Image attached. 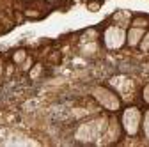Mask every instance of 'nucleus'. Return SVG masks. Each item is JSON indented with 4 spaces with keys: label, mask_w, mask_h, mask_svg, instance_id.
<instances>
[{
    "label": "nucleus",
    "mask_w": 149,
    "mask_h": 147,
    "mask_svg": "<svg viewBox=\"0 0 149 147\" xmlns=\"http://www.w3.org/2000/svg\"><path fill=\"white\" fill-rule=\"evenodd\" d=\"M91 94L105 110H108V112H117V110H121V96L116 92V90L100 85V87L92 89Z\"/></svg>",
    "instance_id": "nucleus-3"
},
{
    "label": "nucleus",
    "mask_w": 149,
    "mask_h": 147,
    "mask_svg": "<svg viewBox=\"0 0 149 147\" xmlns=\"http://www.w3.org/2000/svg\"><path fill=\"white\" fill-rule=\"evenodd\" d=\"M142 131H144V137L149 140V110L146 114H142Z\"/></svg>",
    "instance_id": "nucleus-9"
},
{
    "label": "nucleus",
    "mask_w": 149,
    "mask_h": 147,
    "mask_svg": "<svg viewBox=\"0 0 149 147\" xmlns=\"http://www.w3.org/2000/svg\"><path fill=\"white\" fill-rule=\"evenodd\" d=\"M27 59V51L25 50H18V51H14V55H13V60H14V64H20L22 66V62Z\"/></svg>",
    "instance_id": "nucleus-11"
},
{
    "label": "nucleus",
    "mask_w": 149,
    "mask_h": 147,
    "mask_svg": "<svg viewBox=\"0 0 149 147\" xmlns=\"http://www.w3.org/2000/svg\"><path fill=\"white\" fill-rule=\"evenodd\" d=\"M87 2H89V0H87Z\"/></svg>",
    "instance_id": "nucleus-18"
},
{
    "label": "nucleus",
    "mask_w": 149,
    "mask_h": 147,
    "mask_svg": "<svg viewBox=\"0 0 149 147\" xmlns=\"http://www.w3.org/2000/svg\"><path fill=\"white\" fill-rule=\"evenodd\" d=\"M132 25H133V27H142V28H146L147 20H146V18H135V20H132Z\"/></svg>",
    "instance_id": "nucleus-13"
},
{
    "label": "nucleus",
    "mask_w": 149,
    "mask_h": 147,
    "mask_svg": "<svg viewBox=\"0 0 149 147\" xmlns=\"http://www.w3.org/2000/svg\"><path fill=\"white\" fill-rule=\"evenodd\" d=\"M87 9L91 12H98L101 9V2H100V0H89V2H87Z\"/></svg>",
    "instance_id": "nucleus-12"
},
{
    "label": "nucleus",
    "mask_w": 149,
    "mask_h": 147,
    "mask_svg": "<svg viewBox=\"0 0 149 147\" xmlns=\"http://www.w3.org/2000/svg\"><path fill=\"white\" fill-rule=\"evenodd\" d=\"M48 2H55V0H48Z\"/></svg>",
    "instance_id": "nucleus-17"
},
{
    "label": "nucleus",
    "mask_w": 149,
    "mask_h": 147,
    "mask_svg": "<svg viewBox=\"0 0 149 147\" xmlns=\"http://www.w3.org/2000/svg\"><path fill=\"white\" fill-rule=\"evenodd\" d=\"M108 124V119L105 115H100V117H94V119H89L85 122H82L77 131H74V138L78 142H84V144H92V142H98L105 131V128Z\"/></svg>",
    "instance_id": "nucleus-1"
},
{
    "label": "nucleus",
    "mask_w": 149,
    "mask_h": 147,
    "mask_svg": "<svg viewBox=\"0 0 149 147\" xmlns=\"http://www.w3.org/2000/svg\"><path fill=\"white\" fill-rule=\"evenodd\" d=\"M103 43L108 50H121L126 44V28L119 27V25H110L105 28L103 32Z\"/></svg>",
    "instance_id": "nucleus-4"
},
{
    "label": "nucleus",
    "mask_w": 149,
    "mask_h": 147,
    "mask_svg": "<svg viewBox=\"0 0 149 147\" xmlns=\"http://www.w3.org/2000/svg\"><path fill=\"white\" fill-rule=\"evenodd\" d=\"M30 67H32V59H29V57H27V59L22 62V69H23V71H29Z\"/></svg>",
    "instance_id": "nucleus-16"
},
{
    "label": "nucleus",
    "mask_w": 149,
    "mask_h": 147,
    "mask_svg": "<svg viewBox=\"0 0 149 147\" xmlns=\"http://www.w3.org/2000/svg\"><path fill=\"white\" fill-rule=\"evenodd\" d=\"M121 126H123V131L128 137H137L140 131V126H142V112L139 106H126L121 114L119 119Z\"/></svg>",
    "instance_id": "nucleus-2"
},
{
    "label": "nucleus",
    "mask_w": 149,
    "mask_h": 147,
    "mask_svg": "<svg viewBox=\"0 0 149 147\" xmlns=\"http://www.w3.org/2000/svg\"><path fill=\"white\" fill-rule=\"evenodd\" d=\"M41 71H43L41 64H37V66H34V67L30 69V78H37V76L41 75Z\"/></svg>",
    "instance_id": "nucleus-14"
},
{
    "label": "nucleus",
    "mask_w": 149,
    "mask_h": 147,
    "mask_svg": "<svg viewBox=\"0 0 149 147\" xmlns=\"http://www.w3.org/2000/svg\"><path fill=\"white\" fill-rule=\"evenodd\" d=\"M144 34H146V28H142V27H133V25H132V27L126 30V44L132 46V48H137L139 43H140V39L144 37Z\"/></svg>",
    "instance_id": "nucleus-7"
},
{
    "label": "nucleus",
    "mask_w": 149,
    "mask_h": 147,
    "mask_svg": "<svg viewBox=\"0 0 149 147\" xmlns=\"http://www.w3.org/2000/svg\"><path fill=\"white\" fill-rule=\"evenodd\" d=\"M142 99H144V101L149 105V83H147V85L142 89Z\"/></svg>",
    "instance_id": "nucleus-15"
},
{
    "label": "nucleus",
    "mask_w": 149,
    "mask_h": 147,
    "mask_svg": "<svg viewBox=\"0 0 149 147\" xmlns=\"http://www.w3.org/2000/svg\"><path fill=\"white\" fill-rule=\"evenodd\" d=\"M132 12L130 11H117L114 16H112V21H114L116 25H119V27H123V28H126L130 23H132Z\"/></svg>",
    "instance_id": "nucleus-8"
},
{
    "label": "nucleus",
    "mask_w": 149,
    "mask_h": 147,
    "mask_svg": "<svg viewBox=\"0 0 149 147\" xmlns=\"http://www.w3.org/2000/svg\"><path fill=\"white\" fill-rule=\"evenodd\" d=\"M110 85L114 87V90H116L119 96H123V98H132L133 92H135V83H133V80H130L124 75L114 76V78L110 80Z\"/></svg>",
    "instance_id": "nucleus-5"
},
{
    "label": "nucleus",
    "mask_w": 149,
    "mask_h": 147,
    "mask_svg": "<svg viewBox=\"0 0 149 147\" xmlns=\"http://www.w3.org/2000/svg\"><path fill=\"white\" fill-rule=\"evenodd\" d=\"M121 133H123L121 122L117 119H110L108 124H107V128H105V131H103V135H101V142L103 144H114V142L119 140Z\"/></svg>",
    "instance_id": "nucleus-6"
},
{
    "label": "nucleus",
    "mask_w": 149,
    "mask_h": 147,
    "mask_svg": "<svg viewBox=\"0 0 149 147\" xmlns=\"http://www.w3.org/2000/svg\"><path fill=\"white\" fill-rule=\"evenodd\" d=\"M139 48H140V51H144V53L149 51V30H146L144 37H142L140 43H139Z\"/></svg>",
    "instance_id": "nucleus-10"
}]
</instances>
